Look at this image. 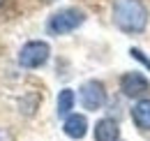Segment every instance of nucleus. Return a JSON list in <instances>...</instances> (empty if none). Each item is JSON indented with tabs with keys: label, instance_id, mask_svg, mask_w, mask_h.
Returning <instances> with one entry per match:
<instances>
[{
	"label": "nucleus",
	"instance_id": "1",
	"mask_svg": "<svg viewBox=\"0 0 150 141\" xmlns=\"http://www.w3.org/2000/svg\"><path fill=\"white\" fill-rule=\"evenodd\" d=\"M113 23L127 35H139L148 26V9L141 0H115Z\"/></svg>",
	"mask_w": 150,
	"mask_h": 141
},
{
	"label": "nucleus",
	"instance_id": "2",
	"mask_svg": "<svg viewBox=\"0 0 150 141\" xmlns=\"http://www.w3.org/2000/svg\"><path fill=\"white\" fill-rule=\"evenodd\" d=\"M83 21H86V14L79 7H65V9L56 12L53 16L49 19V26L46 28H49L51 35H67V33L76 30Z\"/></svg>",
	"mask_w": 150,
	"mask_h": 141
},
{
	"label": "nucleus",
	"instance_id": "3",
	"mask_svg": "<svg viewBox=\"0 0 150 141\" xmlns=\"http://www.w3.org/2000/svg\"><path fill=\"white\" fill-rule=\"evenodd\" d=\"M49 53H51V46L46 42H39V39L25 42L19 51V65L25 70H37L49 60Z\"/></svg>",
	"mask_w": 150,
	"mask_h": 141
},
{
	"label": "nucleus",
	"instance_id": "4",
	"mask_svg": "<svg viewBox=\"0 0 150 141\" xmlns=\"http://www.w3.org/2000/svg\"><path fill=\"white\" fill-rule=\"evenodd\" d=\"M106 102V90H104V83L97 81V79H90L81 86V104L88 111H99Z\"/></svg>",
	"mask_w": 150,
	"mask_h": 141
},
{
	"label": "nucleus",
	"instance_id": "5",
	"mask_svg": "<svg viewBox=\"0 0 150 141\" xmlns=\"http://www.w3.org/2000/svg\"><path fill=\"white\" fill-rule=\"evenodd\" d=\"M120 90L125 97H141L143 93L150 90V81L139 72H127L120 79Z\"/></svg>",
	"mask_w": 150,
	"mask_h": 141
},
{
	"label": "nucleus",
	"instance_id": "6",
	"mask_svg": "<svg viewBox=\"0 0 150 141\" xmlns=\"http://www.w3.org/2000/svg\"><path fill=\"white\" fill-rule=\"evenodd\" d=\"M62 132L69 137V139H83L88 134V118L81 116V113H72L65 118V125H62Z\"/></svg>",
	"mask_w": 150,
	"mask_h": 141
},
{
	"label": "nucleus",
	"instance_id": "7",
	"mask_svg": "<svg viewBox=\"0 0 150 141\" xmlns=\"http://www.w3.org/2000/svg\"><path fill=\"white\" fill-rule=\"evenodd\" d=\"M120 139V127L113 118H102L95 125V141H118Z\"/></svg>",
	"mask_w": 150,
	"mask_h": 141
},
{
	"label": "nucleus",
	"instance_id": "8",
	"mask_svg": "<svg viewBox=\"0 0 150 141\" xmlns=\"http://www.w3.org/2000/svg\"><path fill=\"white\" fill-rule=\"evenodd\" d=\"M132 120L136 123L139 130L148 132L150 130V100H139L132 106Z\"/></svg>",
	"mask_w": 150,
	"mask_h": 141
},
{
	"label": "nucleus",
	"instance_id": "9",
	"mask_svg": "<svg viewBox=\"0 0 150 141\" xmlns=\"http://www.w3.org/2000/svg\"><path fill=\"white\" fill-rule=\"evenodd\" d=\"M74 102H76L74 90H69V88L60 90V95H58V116H65V118H67V116H72Z\"/></svg>",
	"mask_w": 150,
	"mask_h": 141
},
{
	"label": "nucleus",
	"instance_id": "10",
	"mask_svg": "<svg viewBox=\"0 0 150 141\" xmlns=\"http://www.w3.org/2000/svg\"><path fill=\"white\" fill-rule=\"evenodd\" d=\"M129 53H132V58H134V60H139L141 65H146V67L150 70V58L141 51V49H129Z\"/></svg>",
	"mask_w": 150,
	"mask_h": 141
},
{
	"label": "nucleus",
	"instance_id": "11",
	"mask_svg": "<svg viewBox=\"0 0 150 141\" xmlns=\"http://www.w3.org/2000/svg\"><path fill=\"white\" fill-rule=\"evenodd\" d=\"M0 141H12V137H9L7 130H0Z\"/></svg>",
	"mask_w": 150,
	"mask_h": 141
},
{
	"label": "nucleus",
	"instance_id": "12",
	"mask_svg": "<svg viewBox=\"0 0 150 141\" xmlns=\"http://www.w3.org/2000/svg\"><path fill=\"white\" fill-rule=\"evenodd\" d=\"M2 5H5V0H0V7H2Z\"/></svg>",
	"mask_w": 150,
	"mask_h": 141
}]
</instances>
